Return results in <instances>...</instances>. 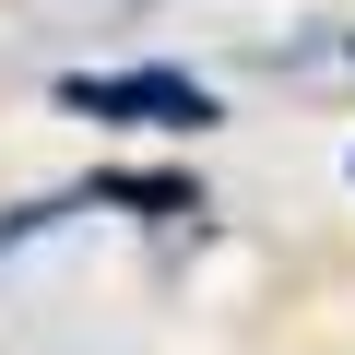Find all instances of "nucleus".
<instances>
[{
	"mask_svg": "<svg viewBox=\"0 0 355 355\" xmlns=\"http://www.w3.org/2000/svg\"><path fill=\"white\" fill-rule=\"evenodd\" d=\"M60 107H83V119H130V130H202V119H214V95H202L190 71H71Z\"/></svg>",
	"mask_w": 355,
	"mask_h": 355,
	"instance_id": "f257e3e1",
	"label": "nucleus"
}]
</instances>
